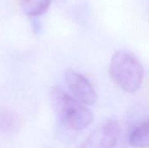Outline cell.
Returning a JSON list of instances; mask_svg holds the SVG:
<instances>
[{
    "mask_svg": "<svg viewBox=\"0 0 149 148\" xmlns=\"http://www.w3.org/2000/svg\"><path fill=\"white\" fill-rule=\"evenodd\" d=\"M51 95L54 110L66 127L73 131H82L90 126L93 117L85 104L58 86L52 89Z\"/></svg>",
    "mask_w": 149,
    "mask_h": 148,
    "instance_id": "obj_1",
    "label": "cell"
},
{
    "mask_svg": "<svg viewBox=\"0 0 149 148\" xmlns=\"http://www.w3.org/2000/svg\"><path fill=\"white\" fill-rule=\"evenodd\" d=\"M110 75L114 83L127 92L141 89L145 70L138 58L127 51H118L110 62Z\"/></svg>",
    "mask_w": 149,
    "mask_h": 148,
    "instance_id": "obj_2",
    "label": "cell"
},
{
    "mask_svg": "<svg viewBox=\"0 0 149 148\" xmlns=\"http://www.w3.org/2000/svg\"><path fill=\"white\" fill-rule=\"evenodd\" d=\"M120 135V124L116 120H108L92 133L79 148H113Z\"/></svg>",
    "mask_w": 149,
    "mask_h": 148,
    "instance_id": "obj_3",
    "label": "cell"
},
{
    "mask_svg": "<svg viewBox=\"0 0 149 148\" xmlns=\"http://www.w3.org/2000/svg\"><path fill=\"white\" fill-rule=\"evenodd\" d=\"M65 81L75 98L81 103L88 106L94 105L98 95L90 81L81 73L68 70L65 73Z\"/></svg>",
    "mask_w": 149,
    "mask_h": 148,
    "instance_id": "obj_4",
    "label": "cell"
},
{
    "mask_svg": "<svg viewBox=\"0 0 149 148\" xmlns=\"http://www.w3.org/2000/svg\"><path fill=\"white\" fill-rule=\"evenodd\" d=\"M22 126L19 115L10 109L0 107V133L12 134L17 133Z\"/></svg>",
    "mask_w": 149,
    "mask_h": 148,
    "instance_id": "obj_5",
    "label": "cell"
},
{
    "mask_svg": "<svg viewBox=\"0 0 149 148\" xmlns=\"http://www.w3.org/2000/svg\"><path fill=\"white\" fill-rule=\"evenodd\" d=\"M148 120L141 122L130 132L128 141L130 146L136 148H148L149 146Z\"/></svg>",
    "mask_w": 149,
    "mask_h": 148,
    "instance_id": "obj_6",
    "label": "cell"
},
{
    "mask_svg": "<svg viewBox=\"0 0 149 148\" xmlns=\"http://www.w3.org/2000/svg\"><path fill=\"white\" fill-rule=\"evenodd\" d=\"M51 3L52 0H20V6L27 16L38 17L48 10Z\"/></svg>",
    "mask_w": 149,
    "mask_h": 148,
    "instance_id": "obj_7",
    "label": "cell"
}]
</instances>
